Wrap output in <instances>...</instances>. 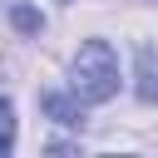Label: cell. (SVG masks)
I'll use <instances>...</instances> for the list:
<instances>
[{"mask_svg": "<svg viewBox=\"0 0 158 158\" xmlns=\"http://www.w3.org/2000/svg\"><path fill=\"white\" fill-rule=\"evenodd\" d=\"M69 89H74L84 104H104V99L118 94V59H114V49H109L104 40H89V44L74 54V79H69Z\"/></svg>", "mask_w": 158, "mask_h": 158, "instance_id": "cell-1", "label": "cell"}, {"mask_svg": "<svg viewBox=\"0 0 158 158\" xmlns=\"http://www.w3.org/2000/svg\"><path fill=\"white\" fill-rule=\"evenodd\" d=\"M44 114L54 118V123H64V128H84V99L69 89V94H44Z\"/></svg>", "mask_w": 158, "mask_h": 158, "instance_id": "cell-2", "label": "cell"}, {"mask_svg": "<svg viewBox=\"0 0 158 158\" xmlns=\"http://www.w3.org/2000/svg\"><path fill=\"white\" fill-rule=\"evenodd\" d=\"M138 94L148 104L158 99V54L153 49H138Z\"/></svg>", "mask_w": 158, "mask_h": 158, "instance_id": "cell-3", "label": "cell"}, {"mask_svg": "<svg viewBox=\"0 0 158 158\" xmlns=\"http://www.w3.org/2000/svg\"><path fill=\"white\" fill-rule=\"evenodd\" d=\"M10 148H15V104L0 99V153H10Z\"/></svg>", "mask_w": 158, "mask_h": 158, "instance_id": "cell-4", "label": "cell"}, {"mask_svg": "<svg viewBox=\"0 0 158 158\" xmlns=\"http://www.w3.org/2000/svg\"><path fill=\"white\" fill-rule=\"evenodd\" d=\"M15 25H20V30H40V15H35V10H25V5H20V10H15Z\"/></svg>", "mask_w": 158, "mask_h": 158, "instance_id": "cell-5", "label": "cell"}]
</instances>
